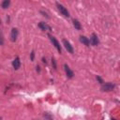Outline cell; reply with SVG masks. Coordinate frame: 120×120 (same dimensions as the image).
Instances as JSON below:
<instances>
[{"label":"cell","instance_id":"cell-1","mask_svg":"<svg viewBox=\"0 0 120 120\" xmlns=\"http://www.w3.org/2000/svg\"><path fill=\"white\" fill-rule=\"evenodd\" d=\"M114 88H115V85H114L113 83H112V82H106V83L102 84V86H101V90L104 91V92H105V91H106V92L112 91Z\"/></svg>","mask_w":120,"mask_h":120},{"label":"cell","instance_id":"cell-2","mask_svg":"<svg viewBox=\"0 0 120 120\" xmlns=\"http://www.w3.org/2000/svg\"><path fill=\"white\" fill-rule=\"evenodd\" d=\"M56 7H57L58 10L62 13V15H64L65 17H69V12L68 11V9H67L63 5H61V4H59V3H56Z\"/></svg>","mask_w":120,"mask_h":120},{"label":"cell","instance_id":"cell-3","mask_svg":"<svg viewBox=\"0 0 120 120\" xmlns=\"http://www.w3.org/2000/svg\"><path fill=\"white\" fill-rule=\"evenodd\" d=\"M50 39H51V41L52 42V44L54 45V47L57 49V51L61 53V52H62V49H61V46H60V43L57 41V39L54 38V37H52V36H50Z\"/></svg>","mask_w":120,"mask_h":120},{"label":"cell","instance_id":"cell-4","mask_svg":"<svg viewBox=\"0 0 120 120\" xmlns=\"http://www.w3.org/2000/svg\"><path fill=\"white\" fill-rule=\"evenodd\" d=\"M63 44H64V46H65L66 50H67L68 52H70V53H73L74 50H73V47L71 46V44L69 43V41H68L67 39H63Z\"/></svg>","mask_w":120,"mask_h":120},{"label":"cell","instance_id":"cell-5","mask_svg":"<svg viewBox=\"0 0 120 120\" xmlns=\"http://www.w3.org/2000/svg\"><path fill=\"white\" fill-rule=\"evenodd\" d=\"M90 43L93 45V46H97L98 43H99V40H98V38L96 34H92L91 35V38H90Z\"/></svg>","mask_w":120,"mask_h":120},{"label":"cell","instance_id":"cell-6","mask_svg":"<svg viewBox=\"0 0 120 120\" xmlns=\"http://www.w3.org/2000/svg\"><path fill=\"white\" fill-rule=\"evenodd\" d=\"M12 66H13L14 69H18V68L21 67V61H20V58H19L18 56L13 60V62H12Z\"/></svg>","mask_w":120,"mask_h":120},{"label":"cell","instance_id":"cell-7","mask_svg":"<svg viewBox=\"0 0 120 120\" xmlns=\"http://www.w3.org/2000/svg\"><path fill=\"white\" fill-rule=\"evenodd\" d=\"M64 68H65V71H66L67 76H68V78H72L74 74H73V71L68 68V65H64Z\"/></svg>","mask_w":120,"mask_h":120},{"label":"cell","instance_id":"cell-8","mask_svg":"<svg viewBox=\"0 0 120 120\" xmlns=\"http://www.w3.org/2000/svg\"><path fill=\"white\" fill-rule=\"evenodd\" d=\"M38 27H39L41 30H43V31H45V30L51 31V27H50L46 22H40L38 23Z\"/></svg>","mask_w":120,"mask_h":120},{"label":"cell","instance_id":"cell-9","mask_svg":"<svg viewBox=\"0 0 120 120\" xmlns=\"http://www.w3.org/2000/svg\"><path fill=\"white\" fill-rule=\"evenodd\" d=\"M17 37H18V30H17L16 28H12L11 33H10L11 40H12V41H15V40L17 39Z\"/></svg>","mask_w":120,"mask_h":120},{"label":"cell","instance_id":"cell-10","mask_svg":"<svg viewBox=\"0 0 120 120\" xmlns=\"http://www.w3.org/2000/svg\"><path fill=\"white\" fill-rule=\"evenodd\" d=\"M80 41H81L82 43H83L84 45H86V46H89V44H90L89 39H88L86 37H84V36H81V37H80Z\"/></svg>","mask_w":120,"mask_h":120},{"label":"cell","instance_id":"cell-11","mask_svg":"<svg viewBox=\"0 0 120 120\" xmlns=\"http://www.w3.org/2000/svg\"><path fill=\"white\" fill-rule=\"evenodd\" d=\"M73 25H74V27H75V29H77V30H80L81 29V23H80V22L78 21V20H73Z\"/></svg>","mask_w":120,"mask_h":120},{"label":"cell","instance_id":"cell-12","mask_svg":"<svg viewBox=\"0 0 120 120\" xmlns=\"http://www.w3.org/2000/svg\"><path fill=\"white\" fill-rule=\"evenodd\" d=\"M9 5H10V1H9V0H5V1H3L2 4H1V6H2L3 8H8Z\"/></svg>","mask_w":120,"mask_h":120},{"label":"cell","instance_id":"cell-13","mask_svg":"<svg viewBox=\"0 0 120 120\" xmlns=\"http://www.w3.org/2000/svg\"><path fill=\"white\" fill-rule=\"evenodd\" d=\"M44 117H45V120H52V117L49 113H45L44 114Z\"/></svg>","mask_w":120,"mask_h":120},{"label":"cell","instance_id":"cell-14","mask_svg":"<svg viewBox=\"0 0 120 120\" xmlns=\"http://www.w3.org/2000/svg\"><path fill=\"white\" fill-rule=\"evenodd\" d=\"M52 64L53 68H54V69H56V62H55V59H54V58H52Z\"/></svg>","mask_w":120,"mask_h":120},{"label":"cell","instance_id":"cell-15","mask_svg":"<svg viewBox=\"0 0 120 120\" xmlns=\"http://www.w3.org/2000/svg\"><path fill=\"white\" fill-rule=\"evenodd\" d=\"M97 80H98V81L100 83H103V82H103V80H102V79H101L99 76H98V77H97Z\"/></svg>","mask_w":120,"mask_h":120},{"label":"cell","instance_id":"cell-16","mask_svg":"<svg viewBox=\"0 0 120 120\" xmlns=\"http://www.w3.org/2000/svg\"><path fill=\"white\" fill-rule=\"evenodd\" d=\"M34 54H35L34 52H31V60H32V61L34 60Z\"/></svg>","mask_w":120,"mask_h":120},{"label":"cell","instance_id":"cell-17","mask_svg":"<svg viewBox=\"0 0 120 120\" xmlns=\"http://www.w3.org/2000/svg\"><path fill=\"white\" fill-rule=\"evenodd\" d=\"M37 71L38 72H40V67L39 66H37Z\"/></svg>","mask_w":120,"mask_h":120},{"label":"cell","instance_id":"cell-18","mask_svg":"<svg viewBox=\"0 0 120 120\" xmlns=\"http://www.w3.org/2000/svg\"><path fill=\"white\" fill-rule=\"evenodd\" d=\"M42 61H43V63H47V61H46V59H45L44 57L42 58Z\"/></svg>","mask_w":120,"mask_h":120},{"label":"cell","instance_id":"cell-19","mask_svg":"<svg viewBox=\"0 0 120 120\" xmlns=\"http://www.w3.org/2000/svg\"><path fill=\"white\" fill-rule=\"evenodd\" d=\"M112 120H115V119H112Z\"/></svg>","mask_w":120,"mask_h":120},{"label":"cell","instance_id":"cell-20","mask_svg":"<svg viewBox=\"0 0 120 120\" xmlns=\"http://www.w3.org/2000/svg\"><path fill=\"white\" fill-rule=\"evenodd\" d=\"M0 120H1V118H0Z\"/></svg>","mask_w":120,"mask_h":120}]
</instances>
